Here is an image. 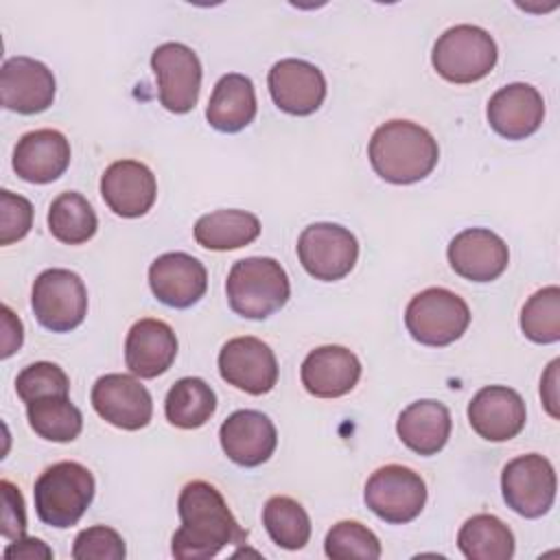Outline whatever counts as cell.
Returning <instances> with one entry per match:
<instances>
[{"instance_id":"36","label":"cell","mask_w":560,"mask_h":560,"mask_svg":"<svg viewBox=\"0 0 560 560\" xmlns=\"http://www.w3.org/2000/svg\"><path fill=\"white\" fill-rule=\"evenodd\" d=\"M125 553L122 536L107 525L81 529L72 545L74 560H122Z\"/></svg>"},{"instance_id":"14","label":"cell","mask_w":560,"mask_h":560,"mask_svg":"<svg viewBox=\"0 0 560 560\" xmlns=\"http://www.w3.org/2000/svg\"><path fill=\"white\" fill-rule=\"evenodd\" d=\"M0 98L4 109L39 114L55 101V77L46 63L33 57H9L0 70Z\"/></svg>"},{"instance_id":"2","label":"cell","mask_w":560,"mask_h":560,"mask_svg":"<svg viewBox=\"0 0 560 560\" xmlns=\"http://www.w3.org/2000/svg\"><path fill=\"white\" fill-rule=\"evenodd\" d=\"M368 158L381 179L405 186L424 179L435 168L440 147L429 129L411 120H389L372 133Z\"/></svg>"},{"instance_id":"1","label":"cell","mask_w":560,"mask_h":560,"mask_svg":"<svg viewBox=\"0 0 560 560\" xmlns=\"http://www.w3.org/2000/svg\"><path fill=\"white\" fill-rule=\"evenodd\" d=\"M182 518L171 551L179 560H206L232 542H245V532L230 512L223 494L208 481H188L177 499Z\"/></svg>"},{"instance_id":"8","label":"cell","mask_w":560,"mask_h":560,"mask_svg":"<svg viewBox=\"0 0 560 560\" xmlns=\"http://www.w3.org/2000/svg\"><path fill=\"white\" fill-rule=\"evenodd\" d=\"M363 499L378 518L392 525H402L422 512L427 503V486L416 470L400 464H387L370 475Z\"/></svg>"},{"instance_id":"16","label":"cell","mask_w":560,"mask_h":560,"mask_svg":"<svg viewBox=\"0 0 560 560\" xmlns=\"http://www.w3.org/2000/svg\"><path fill=\"white\" fill-rule=\"evenodd\" d=\"M446 256L453 271L470 282H492L510 262L505 241L488 228H466L455 234Z\"/></svg>"},{"instance_id":"28","label":"cell","mask_w":560,"mask_h":560,"mask_svg":"<svg viewBox=\"0 0 560 560\" xmlns=\"http://www.w3.org/2000/svg\"><path fill=\"white\" fill-rule=\"evenodd\" d=\"M457 547L468 560H510L514 556V534L501 518L475 514L462 525Z\"/></svg>"},{"instance_id":"21","label":"cell","mask_w":560,"mask_h":560,"mask_svg":"<svg viewBox=\"0 0 560 560\" xmlns=\"http://www.w3.org/2000/svg\"><path fill=\"white\" fill-rule=\"evenodd\" d=\"M486 116L501 138L523 140L542 125L545 101L534 85L510 83L490 96Z\"/></svg>"},{"instance_id":"37","label":"cell","mask_w":560,"mask_h":560,"mask_svg":"<svg viewBox=\"0 0 560 560\" xmlns=\"http://www.w3.org/2000/svg\"><path fill=\"white\" fill-rule=\"evenodd\" d=\"M33 225V206L26 197L0 190V245H11L28 234Z\"/></svg>"},{"instance_id":"41","label":"cell","mask_w":560,"mask_h":560,"mask_svg":"<svg viewBox=\"0 0 560 560\" xmlns=\"http://www.w3.org/2000/svg\"><path fill=\"white\" fill-rule=\"evenodd\" d=\"M558 365H560V359H553L549 365H547V372L542 374L540 378V398H542V405L547 409V413L551 418H560V411H558Z\"/></svg>"},{"instance_id":"38","label":"cell","mask_w":560,"mask_h":560,"mask_svg":"<svg viewBox=\"0 0 560 560\" xmlns=\"http://www.w3.org/2000/svg\"><path fill=\"white\" fill-rule=\"evenodd\" d=\"M2 490V523L0 532L7 540H18L26 532V512H24V499L18 486H13L9 479L0 481Z\"/></svg>"},{"instance_id":"5","label":"cell","mask_w":560,"mask_h":560,"mask_svg":"<svg viewBox=\"0 0 560 560\" xmlns=\"http://www.w3.org/2000/svg\"><path fill=\"white\" fill-rule=\"evenodd\" d=\"M497 55V44L488 31L475 24H457L438 37L431 63L451 83H475L490 74Z\"/></svg>"},{"instance_id":"6","label":"cell","mask_w":560,"mask_h":560,"mask_svg":"<svg viewBox=\"0 0 560 560\" xmlns=\"http://www.w3.org/2000/svg\"><path fill=\"white\" fill-rule=\"evenodd\" d=\"M468 324V304L457 293L442 287L420 291L405 308L407 332L422 346H448L466 332Z\"/></svg>"},{"instance_id":"23","label":"cell","mask_w":560,"mask_h":560,"mask_svg":"<svg viewBox=\"0 0 560 560\" xmlns=\"http://www.w3.org/2000/svg\"><path fill=\"white\" fill-rule=\"evenodd\" d=\"M70 164V142L57 129L24 133L13 149V171L31 184H50Z\"/></svg>"},{"instance_id":"31","label":"cell","mask_w":560,"mask_h":560,"mask_svg":"<svg viewBox=\"0 0 560 560\" xmlns=\"http://www.w3.org/2000/svg\"><path fill=\"white\" fill-rule=\"evenodd\" d=\"M31 429L48 442H72L83 429V416L68 396H48L26 405Z\"/></svg>"},{"instance_id":"11","label":"cell","mask_w":560,"mask_h":560,"mask_svg":"<svg viewBox=\"0 0 560 560\" xmlns=\"http://www.w3.org/2000/svg\"><path fill=\"white\" fill-rule=\"evenodd\" d=\"M151 70L158 79V94L164 109L186 114L197 105L201 90V61L182 42L160 44L151 52Z\"/></svg>"},{"instance_id":"33","label":"cell","mask_w":560,"mask_h":560,"mask_svg":"<svg viewBox=\"0 0 560 560\" xmlns=\"http://www.w3.org/2000/svg\"><path fill=\"white\" fill-rule=\"evenodd\" d=\"M521 330L534 343H556L560 339V289L556 284L529 295L521 311Z\"/></svg>"},{"instance_id":"30","label":"cell","mask_w":560,"mask_h":560,"mask_svg":"<svg viewBox=\"0 0 560 560\" xmlns=\"http://www.w3.org/2000/svg\"><path fill=\"white\" fill-rule=\"evenodd\" d=\"M98 219L90 201L74 192H61L52 199L48 208V230L66 245H81L96 234Z\"/></svg>"},{"instance_id":"7","label":"cell","mask_w":560,"mask_h":560,"mask_svg":"<svg viewBox=\"0 0 560 560\" xmlns=\"http://www.w3.org/2000/svg\"><path fill=\"white\" fill-rule=\"evenodd\" d=\"M31 306L44 328L68 332L81 326L88 315V289L74 271L52 267L35 278Z\"/></svg>"},{"instance_id":"35","label":"cell","mask_w":560,"mask_h":560,"mask_svg":"<svg viewBox=\"0 0 560 560\" xmlns=\"http://www.w3.org/2000/svg\"><path fill=\"white\" fill-rule=\"evenodd\" d=\"M15 392L22 402H35L48 396H68L70 378L68 374L50 361H37L26 365L15 378Z\"/></svg>"},{"instance_id":"26","label":"cell","mask_w":560,"mask_h":560,"mask_svg":"<svg viewBox=\"0 0 560 560\" xmlns=\"http://www.w3.org/2000/svg\"><path fill=\"white\" fill-rule=\"evenodd\" d=\"M256 107L258 105L252 79L238 72H230L217 81L206 107V118L217 131L236 133L254 120Z\"/></svg>"},{"instance_id":"12","label":"cell","mask_w":560,"mask_h":560,"mask_svg":"<svg viewBox=\"0 0 560 560\" xmlns=\"http://www.w3.org/2000/svg\"><path fill=\"white\" fill-rule=\"evenodd\" d=\"M221 378L252 396H262L278 383V361L273 350L258 337H234L219 352Z\"/></svg>"},{"instance_id":"10","label":"cell","mask_w":560,"mask_h":560,"mask_svg":"<svg viewBox=\"0 0 560 560\" xmlns=\"http://www.w3.org/2000/svg\"><path fill=\"white\" fill-rule=\"evenodd\" d=\"M501 492L516 514L538 518L549 512L556 499V470L538 453L510 459L501 472Z\"/></svg>"},{"instance_id":"24","label":"cell","mask_w":560,"mask_h":560,"mask_svg":"<svg viewBox=\"0 0 560 560\" xmlns=\"http://www.w3.org/2000/svg\"><path fill=\"white\" fill-rule=\"evenodd\" d=\"M177 357V337L173 328L153 317L138 319L125 339V363L138 378L164 374Z\"/></svg>"},{"instance_id":"15","label":"cell","mask_w":560,"mask_h":560,"mask_svg":"<svg viewBox=\"0 0 560 560\" xmlns=\"http://www.w3.org/2000/svg\"><path fill=\"white\" fill-rule=\"evenodd\" d=\"M269 94L278 109L291 116L317 112L326 98L324 72L304 59H280L267 77Z\"/></svg>"},{"instance_id":"25","label":"cell","mask_w":560,"mask_h":560,"mask_svg":"<svg viewBox=\"0 0 560 560\" xmlns=\"http://www.w3.org/2000/svg\"><path fill=\"white\" fill-rule=\"evenodd\" d=\"M396 433L413 453L424 457L435 455L451 438V411L440 400H416L400 411Z\"/></svg>"},{"instance_id":"29","label":"cell","mask_w":560,"mask_h":560,"mask_svg":"<svg viewBox=\"0 0 560 560\" xmlns=\"http://www.w3.org/2000/svg\"><path fill=\"white\" fill-rule=\"evenodd\" d=\"M217 409L214 389L197 376L179 378L166 394L164 413L166 420L177 429L203 427Z\"/></svg>"},{"instance_id":"40","label":"cell","mask_w":560,"mask_h":560,"mask_svg":"<svg viewBox=\"0 0 560 560\" xmlns=\"http://www.w3.org/2000/svg\"><path fill=\"white\" fill-rule=\"evenodd\" d=\"M22 322L15 317V313L4 304L2 306V359H9L20 346H22Z\"/></svg>"},{"instance_id":"20","label":"cell","mask_w":560,"mask_h":560,"mask_svg":"<svg viewBox=\"0 0 560 560\" xmlns=\"http://www.w3.org/2000/svg\"><path fill=\"white\" fill-rule=\"evenodd\" d=\"M219 442L228 459L254 468L265 464L278 444L273 422L256 409H238L228 416L219 429Z\"/></svg>"},{"instance_id":"17","label":"cell","mask_w":560,"mask_h":560,"mask_svg":"<svg viewBox=\"0 0 560 560\" xmlns=\"http://www.w3.org/2000/svg\"><path fill=\"white\" fill-rule=\"evenodd\" d=\"M149 287L162 304L188 308L197 304L208 289V271L201 260L186 252H166L149 267Z\"/></svg>"},{"instance_id":"19","label":"cell","mask_w":560,"mask_h":560,"mask_svg":"<svg viewBox=\"0 0 560 560\" xmlns=\"http://www.w3.org/2000/svg\"><path fill=\"white\" fill-rule=\"evenodd\" d=\"M158 182L151 168L138 160L112 162L101 177V197L107 208L125 219L142 217L151 210Z\"/></svg>"},{"instance_id":"13","label":"cell","mask_w":560,"mask_h":560,"mask_svg":"<svg viewBox=\"0 0 560 560\" xmlns=\"http://www.w3.org/2000/svg\"><path fill=\"white\" fill-rule=\"evenodd\" d=\"M94 411L116 429L138 431L151 422L153 400L133 374H103L92 387Z\"/></svg>"},{"instance_id":"27","label":"cell","mask_w":560,"mask_h":560,"mask_svg":"<svg viewBox=\"0 0 560 560\" xmlns=\"http://www.w3.org/2000/svg\"><path fill=\"white\" fill-rule=\"evenodd\" d=\"M192 234L203 249L230 252L254 243L260 234V221L256 214L238 208L214 210L197 219Z\"/></svg>"},{"instance_id":"34","label":"cell","mask_w":560,"mask_h":560,"mask_svg":"<svg viewBox=\"0 0 560 560\" xmlns=\"http://www.w3.org/2000/svg\"><path fill=\"white\" fill-rule=\"evenodd\" d=\"M324 551L332 560L346 558H381V542L372 529L361 525L359 521H339L335 523L324 540Z\"/></svg>"},{"instance_id":"3","label":"cell","mask_w":560,"mask_h":560,"mask_svg":"<svg viewBox=\"0 0 560 560\" xmlns=\"http://www.w3.org/2000/svg\"><path fill=\"white\" fill-rule=\"evenodd\" d=\"M225 295L236 315L245 319H267L287 304L291 284L278 260L249 256L232 265L225 280Z\"/></svg>"},{"instance_id":"32","label":"cell","mask_w":560,"mask_h":560,"mask_svg":"<svg viewBox=\"0 0 560 560\" xmlns=\"http://www.w3.org/2000/svg\"><path fill=\"white\" fill-rule=\"evenodd\" d=\"M262 525L282 549H302L311 538V518L291 497H271L262 508Z\"/></svg>"},{"instance_id":"18","label":"cell","mask_w":560,"mask_h":560,"mask_svg":"<svg viewBox=\"0 0 560 560\" xmlns=\"http://www.w3.org/2000/svg\"><path fill=\"white\" fill-rule=\"evenodd\" d=\"M527 420L521 394L505 385H488L468 402V422L472 431L488 442H508L516 438Z\"/></svg>"},{"instance_id":"4","label":"cell","mask_w":560,"mask_h":560,"mask_svg":"<svg viewBox=\"0 0 560 560\" xmlns=\"http://www.w3.org/2000/svg\"><path fill=\"white\" fill-rule=\"evenodd\" d=\"M94 475L79 462L48 466L33 486L35 512L42 523L66 529L79 523L94 499Z\"/></svg>"},{"instance_id":"39","label":"cell","mask_w":560,"mask_h":560,"mask_svg":"<svg viewBox=\"0 0 560 560\" xmlns=\"http://www.w3.org/2000/svg\"><path fill=\"white\" fill-rule=\"evenodd\" d=\"M4 558L7 560H37V558H52V549L42 542L39 538H18L11 545H7L4 549Z\"/></svg>"},{"instance_id":"22","label":"cell","mask_w":560,"mask_h":560,"mask_svg":"<svg viewBox=\"0 0 560 560\" xmlns=\"http://www.w3.org/2000/svg\"><path fill=\"white\" fill-rule=\"evenodd\" d=\"M361 361L343 346H319L306 354L300 368L302 385L317 398H339L354 389Z\"/></svg>"},{"instance_id":"9","label":"cell","mask_w":560,"mask_h":560,"mask_svg":"<svg viewBox=\"0 0 560 560\" xmlns=\"http://www.w3.org/2000/svg\"><path fill=\"white\" fill-rule=\"evenodd\" d=\"M298 258L308 276L322 282L346 278L359 258L357 236L337 223H313L298 238Z\"/></svg>"}]
</instances>
